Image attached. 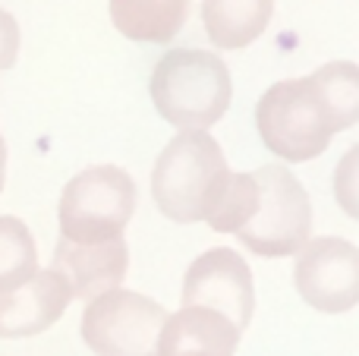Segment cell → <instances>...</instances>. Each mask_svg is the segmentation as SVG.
<instances>
[{
  "label": "cell",
  "instance_id": "7",
  "mask_svg": "<svg viewBox=\"0 0 359 356\" xmlns=\"http://www.w3.org/2000/svg\"><path fill=\"white\" fill-rule=\"evenodd\" d=\"M293 284L318 313H350L359 306V249L341 237L309 240L297 252Z\"/></svg>",
  "mask_w": 359,
  "mask_h": 356
},
{
  "label": "cell",
  "instance_id": "4",
  "mask_svg": "<svg viewBox=\"0 0 359 356\" xmlns=\"http://www.w3.org/2000/svg\"><path fill=\"white\" fill-rule=\"evenodd\" d=\"M255 130L265 149L287 164L316 161L337 136L328 107L309 76L274 82L255 104Z\"/></svg>",
  "mask_w": 359,
  "mask_h": 356
},
{
  "label": "cell",
  "instance_id": "5",
  "mask_svg": "<svg viewBox=\"0 0 359 356\" xmlns=\"http://www.w3.org/2000/svg\"><path fill=\"white\" fill-rule=\"evenodd\" d=\"M136 180L123 167L95 164L76 174L63 186L57 218H60V240L82 246H98L120 240L136 214Z\"/></svg>",
  "mask_w": 359,
  "mask_h": 356
},
{
  "label": "cell",
  "instance_id": "12",
  "mask_svg": "<svg viewBox=\"0 0 359 356\" xmlns=\"http://www.w3.org/2000/svg\"><path fill=\"white\" fill-rule=\"evenodd\" d=\"M274 13V0H202V25L208 41L224 50H243L262 38Z\"/></svg>",
  "mask_w": 359,
  "mask_h": 356
},
{
  "label": "cell",
  "instance_id": "11",
  "mask_svg": "<svg viewBox=\"0 0 359 356\" xmlns=\"http://www.w3.org/2000/svg\"><path fill=\"white\" fill-rule=\"evenodd\" d=\"M240 328L221 313L183 306L164 325L158 356H233L240 347Z\"/></svg>",
  "mask_w": 359,
  "mask_h": 356
},
{
  "label": "cell",
  "instance_id": "2",
  "mask_svg": "<svg viewBox=\"0 0 359 356\" xmlns=\"http://www.w3.org/2000/svg\"><path fill=\"white\" fill-rule=\"evenodd\" d=\"M155 111L177 130H208L233 101L227 63L211 50L177 48L155 63L149 79Z\"/></svg>",
  "mask_w": 359,
  "mask_h": 356
},
{
  "label": "cell",
  "instance_id": "10",
  "mask_svg": "<svg viewBox=\"0 0 359 356\" xmlns=\"http://www.w3.org/2000/svg\"><path fill=\"white\" fill-rule=\"evenodd\" d=\"M73 290L54 268L38 271L29 284L0 294V338H35L67 313Z\"/></svg>",
  "mask_w": 359,
  "mask_h": 356
},
{
  "label": "cell",
  "instance_id": "14",
  "mask_svg": "<svg viewBox=\"0 0 359 356\" xmlns=\"http://www.w3.org/2000/svg\"><path fill=\"white\" fill-rule=\"evenodd\" d=\"M331 114L334 132H347L359 123V63L334 60L309 76Z\"/></svg>",
  "mask_w": 359,
  "mask_h": 356
},
{
  "label": "cell",
  "instance_id": "16",
  "mask_svg": "<svg viewBox=\"0 0 359 356\" xmlns=\"http://www.w3.org/2000/svg\"><path fill=\"white\" fill-rule=\"evenodd\" d=\"M334 202L347 218L359 221V145L344 151L334 167Z\"/></svg>",
  "mask_w": 359,
  "mask_h": 356
},
{
  "label": "cell",
  "instance_id": "3",
  "mask_svg": "<svg viewBox=\"0 0 359 356\" xmlns=\"http://www.w3.org/2000/svg\"><path fill=\"white\" fill-rule=\"evenodd\" d=\"M312 233V202L303 183L284 164H265L252 174V199L243 227L233 233L262 259L297 256Z\"/></svg>",
  "mask_w": 359,
  "mask_h": 356
},
{
  "label": "cell",
  "instance_id": "18",
  "mask_svg": "<svg viewBox=\"0 0 359 356\" xmlns=\"http://www.w3.org/2000/svg\"><path fill=\"white\" fill-rule=\"evenodd\" d=\"M4 183H6V142L0 136V193H4Z\"/></svg>",
  "mask_w": 359,
  "mask_h": 356
},
{
  "label": "cell",
  "instance_id": "15",
  "mask_svg": "<svg viewBox=\"0 0 359 356\" xmlns=\"http://www.w3.org/2000/svg\"><path fill=\"white\" fill-rule=\"evenodd\" d=\"M38 275V249L32 231L19 218H0V294L29 284Z\"/></svg>",
  "mask_w": 359,
  "mask_h": 356
},
{
  "label": "cell",
  "instance_id": "17",
  "mask_svg": "<svg viewBox=\"0 0 359 356\" xmlns=\"http://www.w3.org/2000/svg\"><path fill=\"white\" fill-rule=\"evenodd\" d=\"M19 57V22L13 13L0 6V73L10 69Z\"/></svg>",
  "mask_w": 359,
  "mask_h": 356
},
{
  "label": "cell",
  "instance_id": "9",
  "mask_svg": "<svg viewBox=\"0 0 359 356\" xmlns=\"http://www.w3.org/2000/svg\"><path fill=\"white\" fill-rule=\"evenodd\" d=\"M50 268L69 284L73 296L92 303V300H98V296L120 290V284H123L126 271H130L126 237L111 240V243H98V246L57 240L54 265H50Z\"/></svg>",
  "mask_w": 359,
  "mask_h": 356
},
{
  "label": "cell",
  "instance_id": "1",
  "mask_svg": "<svg viewBox=\"0 0 359 356\" xmlns=\"http://www.w3.org/2000/svg\"><path fill=\"white\" fill-rule=\"evenodd\" d=\"M230 167L208 130L177 132L151 170V196L164 218L196 224L217 212L230 186Z\"/></svg>",
  "mask_w": 359,
  "mask_h": 356
},
{
  "label": "cell",
  "instance_id": "13",
  "mask_svg": "<svg viewBox=\"0 0 359 356\" xmlns=\"http://www.w3.org/2000/svg\"><path fill=\"white\" fill-rule=\"evenodd\" d=\"M189 0H111V19L130 41L168 44L186 25Z\"/></svg>",
  "mask_w": 359,
  "mask_h": 356
},
{
  "label": "cell",
  "instance_id": "8",
  "mask_svg": "<svg viewBox=\"0 0 359 356\" xmlns=\"http://www.w3.org/2000/svg\"><path fill=\"white\" fill-rule=\"evenodd\" d=\"M183 306H202L221 313L240 331H246L255 309L252 271L240 252L215 246L189 265L183 278Z\"/></svg>",
  "mask_w": 359,
  "mask_h": 356
},
{
  "label": "cell",
  "instance_id": "6",
  "mask_svg": "<svg viewBox=\"0 0 359 356\" xmlns=\"http://www.w3.org/2000/svg\"><path fill=\"white\" fill-rule=\"evenodd\" d=\"M170 313L133 290H114L82 313V341L95 356H158Z\"/></svg>",
  "mask_w": 359,
  "mask_h": 356
}]
</instances>
